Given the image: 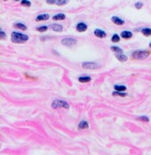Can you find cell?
<instances>
[{
    "mask_svg": "<svg viewBox=\"0 0 151 155\" xmlns=\"http://www.w3.org/2000/svg\"><path fill=\"white\" fill-rule=\"evenodd\" d=\"M29 40V36L25 34L19 33V32H12L11 41L14 44H23Z\"/></svg>",
    "mask_w": 151,
    "mask_h": 155,
    "instance_id": "cell-1",
    "label": "cell"
},
{
    "mask_svg": "<svg viewBox=\"0 0 151 155\" xmlns=\"http://www.w3.org/2000/svg\"><path fill=\"white\" fill-rule=\"evenodd\" d=\"M52 107L53 109H56V108H65V109H69V105L68 102H66L64 100L55 99L52 103Z\"/></svg>",
    "mask_w": 151,
    "mask_h": 155,
    "instance_id": "cell-2",
    "label": "cell"
},
{
    "mask_svg": "<svg viewBox=\"0 0 151 155\" xmlns=\"http://www.w3.org/2000/svg\"><path fill=\"white\" fill-rule=\"evenodd\" d=\"M149 52L148 51H135L132 53V58L136 60H145L149 56Z\"/></svg>",
    "mask_w": 151,
    "mask_h": 155,
    "instance_id": "cell-3",
    "label": "cell"
},
{
    "mask_svg": "<svg viewBox=\"0 0 151 155\" xmlns=\"http://www.w3.org/2000/svg\"><path fill=\"white\" fill-rule=\"evenodd\" d=\"M82 68L84 69H89V70H93V69H98L100 68V65H98L95 62H90L86 61L82 63Z\"/></svg>",
    "mask_w": 151,
    "mask_h": 155,
    "instance_id": "cell-4",
    "label": "cell"
},
{
    "mask_svg": "<svg viewBox=\"0 0 151 155\" xmlns=\"http://www.w3.org/2000/svg\"><path fill=\"white\" fill-rule=\"evenodd\" d=\"M77 43L76 39L72 38V37H66V38H63L61 40V44L65 46H73Z\"/></svg>",
    "mask_w": 151,
    "mask_h": 155,
    "instance_id": "cell-5",
    "label": "cell"
},
{
    "mask_svg": "<svg viewBox=\"0 0 151 155\" xmlns=\"http://www.w3.org/2000/svg\"><path fill=\"white\" fill-rule=\"evenodd\" d=\"M94 36H97V37H99V38H104V37H106V36H107V34H106V32L104 31V30H102V29H100V28H96L94 30Z\"/></svg>",
    "mask_w": 151,
    "mask_h": 155,
    "instance_id": "cell-6",
    "label": "cell"
},
{
    "mask_svg": "<svg viewBox=\"0 0 151 155\" xmlns=\"http://www.w3.org/2000/svg\"><path fill=\"white\" fill-rule=\"evenodd\" d=\"M87 25L84 23V22H79L76 24V29L78 31V32H84L87 30Z\"/></svg>",
    "mask_w": 151,
    "mask_h": 155,
    "instance_id": "cell-7",
    "label": "cell"
},
{
    "mask_svg": "<svg viewBox=\"0 0 151 155\" xmlns=\"http://www.w3.org/2000/svg\"><path fill=\"white\" fill-rule=\"evenodd\" d=\"M111 21H112L113 23L116 24V25H117V26H122L124 24V21L120 19L119 17H117V16H113V17L111 18Z\"/></svg>",
    "mask_w": 151,
    "mask_h": 155,
    "instance_id": "cell-8",
    "label": "cell"
},
{
    "mask_svg": "<svg viewBox=\"0 0 151 155\" xmlns=\"http://www.w3.org/2000/svg\"><path fill=\"white\" fill-rule=\"evenodd\" d=\"M50 19V15L48 13H43V14H39L37 16L36 21H47Z\"/></svg>",
    "mask_w": 151,
    "mask_h": 155,
    "instance_id": "cell-9",
    "label": "cell"
},
{
    "mask_svg": "<svg viewBox=\"0 0 151 155\" xmlns=\"http://www.w3.org/2000/svg\"><path fill=\"white\" fill-rule=\"evenodd\" d=\"M91 80H92V78L89 76H79L78 77V81H79V83H89Z\"/></svg>",
    "mask_w": 151,
    "mask_h": 155,
    "instance_id": "cell-10",
    "label": "cell"
},
{
    "mask_svg": "<svg viewBox=\"0 0 151 155\" xmlns=\"http://www.w3.org/2000/svg\"><path fill=\"white\" fill-rule=\"evenodd\" d=\"M120 36H121L122 38H124V39H130V38L132 37V33L131 31H127V30H125V31H123V32H122L121 35H120Z\"/></svg>",
    "mask_w": 151,
    "mask_h": 155,
    "instance_id": "cell-11",
    "label": "cell"
},
{
    "mask_svg": "<svg viewBox=\"0 0 151 155\" xmlns=\"http://www.w3.org/2000/svg\"><path fill=\"white\" fill-rule=\"evenodd\" d=\"M78 129H89V124L88 122H87L86 121H81L80 122L78 123Z\"/></svg>",
    "mask_w": 151,
    "mask_h": 155,
    "instance_id": "cell-12",
    "label": "cell"
},
{
    "mask_svg": "<svg viewBox=\"0 0 151 155\" xmlns=\"http://www.w3.org/2000/svg\"><path fill=\"white\" fill-rule=\"evenodd\" d=\"M50 28L55 32H62V30H63V27L61 25H60V24H52Z\"/></svg>",
    "mask_w": 151,
    "mask_h": 155,
    "instance_id": "cell-13",
    "label": "cell"
},
{
    "mask_svg": "<svg viewBox=\"0 0 151 155\" xmlns=\"http://www.w3.org/2000/svg\"><path fill=\"white\" fill-rule=\"evenodd\" d=\"M116 58L121 62H125L127 60V56L123 53H116Z\"/></svg>",
    "mask_w": 151,
    "mask_h": 155,
    "instance_id": "cell-14",
    "label": "cell"
},
{
    "mask_svg": "<svg viewBox=\"0 0 151 155\" xmlns=\"http://www.w3.org/2000/svg\"><path fill=\"white\" fill-rule=\"evenodd\" d=\"M66 19V15L64 13H58V14H55L53 17V21H63Z\"/></svg>",
    "mask_w": 151,
    "mask_h": 155,
    "instance_id": "cell-15",
    "label": "cell"
},
{
    "mask_svg": "<svg viewBox=\"0 0 151 155\" xmlns=\"http://www.w3.org/2000/svg\"><path fill=\"white\" fill-rule=\"evenodd\" d=\"M141 33L145 36H151V28H144L141 29Z\"/></svg>",
    "mask_w": 151,
    "mask_h": 155,
    "instance_id": "cell-16",
    "label": "cell"
},
{
    "mask_svg": "<svg viewBox=\"0 0 151 155\" xmlns=\"http://www.w3.org/2000/svg\"><path fill=\"white\" fill-rule=\"evenodd\" d=\"M114 89H115V91H126V86L116 84L114 86Z\"/></svg>",
    "mask_w": 151,
    "mask_h": 155,
    "instance_id": "cell-17",
    "label": "cell"
},
{
    "mask_svg": "<svg viewBox=\"0 0 151 155\" xmlns=\"http://www.w3.org/2000/svg\"><path fill=\"white\" fill-rule=\"evenodd\" d=\"M14 27L17 28L19 29H21V30H27V27L26 25H24L23 23H21V22H17L14 24Z\"/></svg>",
    "mask_w": 151,
    "mask_h": 155,
    "instance_id": "cell-18",
    "label": "cell"
},
{
    "mask_svg": "<svg viewBox=\"0 0 151 155\" xmlns=\"http://www.w3.org/2000/svg\"><path fill=\"white\" fill-rule=\"evenodd\" d=\"M111 41H112L113 43H118L119 41H120V36L117 34H114L112 37H111Z\"/></svg>",
    "mask_w": 151,
    "mask_h": 155,
    "instance_id": "cell-19",
    "label": "cell"
},
{
    "mask_svg": "<svg viewBox=\"0 0 151 155\" xmlns=\"http://www.w3.org/2000/svg\"><path fill=\"white\" fill-rule=\"evenodd\" d=\"M110 49L112 50L113 52H116V53H122L123 52V50L120 48V47H117V46H111Z\"/></svg>",
    "mask_w": 151,
    "mask_h": 155,
    "instance_id": "cell-20",
    "label": "cell"
},
{
    "mask_svg": "<svg viewBox=\"0 0 151 155\" xmlns=\"http://www.w3.org/2000/svg\"><path fill=\"white\" fill-rule=\"evenodd\" d=\"M21 5L26 7H30L31 6V2L29 0H21Z\"/></svg>",
    "mask_w": 151,
    "mask_h": 155,
    "instance_id": "cell-21",
    "label": "cell"
},
{
    "mask_svg": "<svg viewBox=\"0 0 151 155\" xmlns=\"http://www.w3.org/2000/svg\"><path fill=\"white\" fill-rule=\"evenodd\" d=\"M69 3V0H56V5L59 6L65 5Z\"/></svg>",
    "mask_w": 151,
    "mask_h": 155,
    "instance_id": "cell-22",
    "label": "cell"
},
{
    "mask_svg": "<svg viewBox=\"0 0 151 155\" xmlns=\"http://www.w3.org/2000/svg\"><path fill=\"white\" fill-rule=\"evenodd\" d=\"M112 95L113 96H120V97H125L127 95V93H124V91H113L112 92Z\"/></svg>",
    "mask_w": 151,
    "mask_h": 155,
    "instance_id": "cell-23",
    "label": "cell"
},
{
    "mask_svg": "<svg viewBox=\"0 0 151 155\" xmlns=\"http://www.w3.org/2000/svg\"><path fill=\"white\" fill-rule=\"evenodd\" d=\"M139 121H143V122H148L149 121V118L147 116V115H142V116H139L138 118H137Z\"/></svg>",
    "mask_w": 151,
    "mask_h": 155,
    "instance_id": "cell-24",
    "label": "cell"
},
{
    "mask_svg": "<svg viewBox=\"0 0 151 155\" xmlns=\"http://www.w3.org/2000/svg\"><path fill=\"white\" fill-rule=\"evenodd\" d=\"M47 29H48V27L47 26H39L37 28V30L38 32H45Z\"/></svg>",
    "mask_w": 151,
    "mask_h": 155,
    "instance_id": "cell-25",
    "label": "cell"
},
{
    "mask_svg": "<svg viewBox=\"0 0 151 155\" xmlns=\"http://www.w3.org/2000/svg\"><path fill=\"white\" fill-rule=\"evenodd\" d=\"M134 6H135V8H136V9H141L142 8V6H143V3L142 2H136L135 3V5H134Z\"/></svg>",
    "mask_w": 151,
    "mask_h": 155,
    "instance_id": "cell-26",
    "label": "cell"
},
{
    "mask_svg": "<svg viewBox=\"0 0 151 155\" xmlns=\"http://www.w3.org/2000/svg\"><path fill=\"white\" fill-rule=\"evenodd\" d=\"M0 36H1V39H5L6 38V34L1 29L0 30Z\"/></svg>",
    "mask_w": 151,
    "mask_h": 155,
    "instance_id": "cell-27",
    "label": "cell"
},
{
    "mask_svg": "<svg viewBox=\"0 0 151 155\" xmlns=\"http://www.w3.org/2000/svg\"><path fill=\"white\" fill-rule=\"evenodd\" d=\"M46 4L54 5V4H56V0H46Z\"/></svg>",
    "mask_w": 151,
    "mask_h": 155,
    "instance_id": "cell-28",
    "label": "cell"
},
{
    "mask_svg": "<svg viewBox=\"0 0 151 155\" xmlns=\"http://www.w3.org/2000/svg\"><path fill=\"white\" fill-rule=\"evenodd\" d=\"M149 47H150V48H151V42H150V43H149Z\"/></svg>",
    "mask_w": 151,
    "mask_h": 155,
    "instance_id": "cell-29",
    "label": "cell"
},
{
    "mask_svg": "<svg viewBox=\"0 0 151 155\" xmlns=\"http://www.w3.org/2000/svg\"><path fill=\"white\" fill-rule=\"evenodd\" d=\"M15 1H21V0H15Z\"/></svg>",
    "mask_w": 151,
    "mask_h": 155,
    "instance_id": "cell-30",
    "label": "cell"
},
{
    "mask_svg": "<svg viewBox=\"0 0 151 155\" xmlns=\"http://www.w3.org/2000/svg\"><path fill=\"white\" fill-rule=\"evenodd\" d=\"M4 1H8V0H4Z\"/></svg>",
    "mask_w": 151,
    "mask_h": 155,
    "instance_id": "cell-31",
    "label": "cell"
}]
</instances>
